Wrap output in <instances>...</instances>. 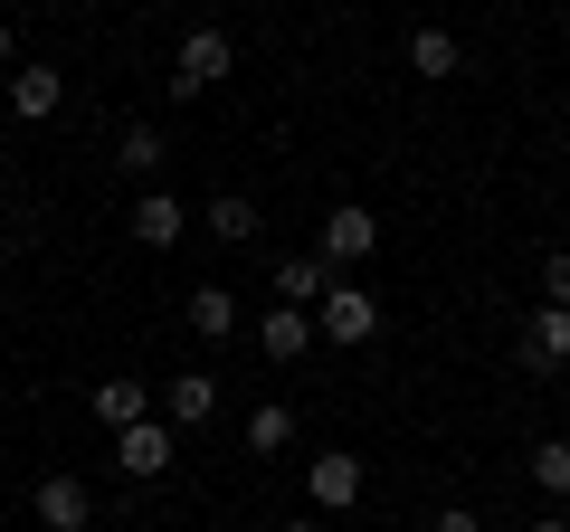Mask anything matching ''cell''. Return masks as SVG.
Wrapping results in <instances>:
<instances>
[{
	"instance_id": "obj_18",
	"label": "cell",
	"mask_w": 570,
	"mask_h": 532,
	"mask_svg": "<svg viewBox=\"0 0 570 532\" xmlns=\"http://www.w3.org/2000/svg\"><path fill=\"white\" fill-rule=\"evenodd\" d=\"M532 485H542L551 504L570 494V437H542V447H532Z\"/></svg>"
},
{
	"instance_id": "obj_13",
	"label": "cell",
	"mask_w": 570,
	"mask_h": 532,
	"mask_svg": "<svg viewBox=\"0 0 570 532\" xmlns=\"http://www.w3.org/2000/svg\"><path fill=\"white\" fill-rule=\"evenodd\" d=\"M276 295H285V305H324V295H333L324 257H276Z\"/></svg>"
},
{
	"instance_id": "obj_7",
	"label": "cell",
	"mask_w": 570,
	"mask_h": 532,
	"mask_svg": "<svg viewBox=\"0 0 570 532\" xmlns=\"http://www.w3.org/2000/svg\"><path fill=\"white\" fill-rule=\"evenodd\" d=\"M523 362H532V371H561V362H570V305H532V324H523Z\"/></svg>"
},
{
	"instance_id": "obj_10",
	"label": "cell",
	"mask_w": 570,
	"mask_h": 532,
	"mask_svg": "<svg viewBox=\"0 0 570 532\" xmlns=\"http://www.w3.org/2000/svg\"><path fill=\"white\" fill-rule=\"evenodd\" d=\"M209 410H219V381H209V371H181V381L163 390V418H171V428H200Z\"/></svg>"
},
{
	"instance_id": "obj_14",
	"label": "cell",
	"mask_w": 570,
	"mask_h": 532,
	"mask_svg": "<svg viewBox=\"0 0 570 532\" xmlns=\"http://www.w3.org/2000/svg\"><path fill=\"white\" fill-rule=\"evenodd\" d=\"M190 333L228 343V333H238V295H228V286H190Z\"/></svg>"
},
{
	"instance_id": "obj_24",
	"label": "cell",
	"mask_w": 570,
	"mask_h": 532,
	"mask_svg": "<svg viewBox=\"0 0 570 532\" xmlns=\"http://www.w3.org/2000/svg\"><path fill=\"white\" fill-rule=\"evenodd\" d=\"M532 532H570V523H561V513H542V523H532Z\"/></svg>"
},
{
	"instance_id": "obj_19",
	"label": "cell",
	"mask_w": 570,
	"mask_h": 532,
	"mask_svg": "<svg viewBox=\"0 0 570 532\" xmlns=\"http://www.w3.org/2000/svg\"><path fill=\"white\" fill-rule=\"evenodd\" d=\"M285 437H295V410H276V400H266V410H247V447H257V456H276Z\"/></svg>"
},
{
	"instance_id": "obj_12",
	"label": "cell",
	"mask_w": 570,
	"mask_h": 532,
	"mask_svg": "<svg viewBox=\"0 0 570 532\" xmlns=\"http://www.w3.org/2000/svg\"><path fill=\"white\" fill-rule=\"evenodd\" d=\"M96 418H105V428H142V418H153V390H142V381H96Z\"/></svg>"
},
{
	"instance_id": "obj_11",
	"label": "cell",
	"mask_w": 570,
	"mask_h": 532,
	"mask_svg": "<svg viewBox=\"0 0 570 532\" xmlns=\"http://www.w3.org/2000/svg\"><path fill=\"white\" fill-rule=\"evenodd\" d=\"M181 228H190V209L171 200V190H142V200H134V238H142V247H171Z\"/></svg>"
},
{
	"instance_id": "obj_16",
	"label": "cell",
	"mask_w": 570,
	"mask_h": 532,
	"mask_svg": "<svg viewBox=\"0 0 570 532\" xmlns=\"http://www.w3.org/2000/svg\"><path fill=\"white\" fill-rule=\"evenodd\" d=\"M209 238L247 247V238H257V200H238V190H219V200H209Z\"/></svg>"
},
{
	"instance_id": "obj_22",
	"label": "cell",
	"mask_w": 570,
	"mask_h": 532,
	"mask_svg": "<svg viewBox=\"0 0 570 532\" xmlns=\"http://www.w3.org/2000/svg\"><path fill=\"white\" fill-rule=\"evenodd\" d=\"M10 58H20V39H10V20H0V67H10Z\"/></svg>"
},
{
	"instance_id": "obj_23",
	"label": "cell",
	"mask_w": 570,
	"mask_h": 532,
	"mask_svg": "<svg viewBox=\"0 0 570 532\" xmlns=\"http://www.w3.org/2000/svg\"><path fill=\"white\" fill-rule=\"evenodd\" d=\"M276 532H324V513H305V523H276Z\"/></svg>"
},
{
	"instance_id": "obj_21",
	"label": "cell",
	"mask_w": 570,
	"mask_h": 532,
	"mask_svg": "<svg viewBox=\"0 0 570 532\" xmlns=\"http://www.w3.org/2000/svg\"><path fill=\"white\" fill-rule=\"evenodd\" d=\"M428 532H475V513H466V504H448V513H438Z\"/></svg>"
},
{
	"instance_id": "obj_6",
	"label": "cell",
	"mask_w": 570,
	"mask_h": 532,
	"mask_svg": "<svg viewBox=\"0 0 570 532\" xmlns=\"http://www.w3.org/2000/svg\"><path fill=\"white\" fill-rule=\"evenodd\" d=\"M39 523H48V532H86V523H96L86 475H48V485H39Z\"/></svg>"
},
{
	"instance_id": "obj_17",
	"label": "cell",
	"mask_w": 570,
	"mask_h": 532,
	"mask_svg": "<svg viewBox=\"0 0 570 532\" xmlns=\"http://www.w3.org/2000/svg\"><path fill=\"white\" fill-rule=\"evenodd\" d=\"M115 162L134 171V181H153V171H163V134H153V124H124V144H115Z\"/></svg>"
},
{
	"instance_id": "obj_2",
	"label": "cell",
	"mask_w": 570,
	"mask_h": 532,
	"mask_svg": "<svg viewBox=\"0 0 570 532\" xmlns=\"http://www.w3.org/2000/svg\"><path fill=\"white\" fill-rule=\"evenodd\" d=\"M314 324H324V343L352 352V343H371V333H381V295H371V286H333Z\"/></svg>"
},
{
	"instance_id": "obj_20",
	"label": "cell",
	"mask_w": 570,
	"mask_h": 532,
	"mask_svg": "<svg viewBox=\"0 0 570 532\" xmlns=\"http://www.w3.org/2000/svg\"><path fill=\"white\" fill-rule=\"evenodd\" d=\"M542 305H570V247H551V257H542Z\"/></svg>"
},
{
	"instance_id": "obj_5",
	"label": "cell",
	"mask_w": 570,
	"mask_h": 532,
	"mask_svg": "<svg viewBox=\"0 0 570 532\" xmlns=\"http://www.w3.org/2000/svg\"><path fill=\"white\" fill-rule=\"evenodd\" d=\"M115 466L153 485V475L171 466V418H142V428H124V437H115Z\"/></svg>"
},
{
	"instance_id": "obj_8",
	"label": "cell",
	"mask_w": 570,
	"mask_h": 532,
	"mask_svg": "<svg viewBox=\"0 0 570 532\" xmlns=\"http://www.w3.org/2000/svg\"><path fill=\"white\" fill-rule=\"evenodd\" d=\"M257 352H266V362H305V352H314V314L305 305H276L257 324Z\"/></svg>"
},
{
	"instance_id": "obj_3",
	"label": "cell",
	"mask_w": 570,
	"mask_h": 532,
	"mask_svg": "<svg viewBox=\"0 0 570 532\" xmlns=\"http://www.w3.org/2000/svg\"><path fill=\"white\" fill-rule=\"evenodd\" d=\"M371 247H381V219H371L362 200H343V209L324 219V247H314V257H324V266H352V257H371Z\"/></svg>"
},
{
	"instance_id": "obj_9",
	"label": "cell",
	"mask_w": 570,
	"mask_h": 532,
	"mask_svg": "<svg viewBox=\"0 0 570 532\" xmlns=\"http://www.w3.org/2000/svg\"><path fill=\"white\" fill-rule=\"evenodd\" d=\"M58 105H67V77H58V67H20V77H10V115H20V124H48Z\"/></svg>"
},
{
	"instance_id": "obj_1",
	"label": "cell",
	"mask_w": 570,
	"mask_h": 532,
	"mask_svg": "<svg viewBox=\"0 0 570 532\" xmlns=\"http://www.w3.org/2000/svg\"><path fill=\"white\" fill-rule=\"evenodd\" d=\"M228 67H238V39H228V29H190L181 58H171V96H209Z\"/></svg>"
},
{
	"instance_id": "obj_4",
	"label": "cell",
	"mask_w": 570,
	"mask_h": 532,
	"mask_svg": "<svg viewBox=\"0 0 570 532\" xmlns=\"http://www.w3.org/2000/svg\"><path fill=\"white\" fill-rule=\"evenodd\" d=\"M305 494H314V513H352V504H362V456H314Z\"/></svg>"
},
{
	"instance_id": "obj_15",
	"label": "cell",
	"mask_w": 570,
	"mask_h": 532,
	"mask_svg": "<svg viewBox=\"0 0 570 532\" xmlns=\"http://www.w3.org/2000/svg\"><path fill=\"white\" fill-rule=\"evenodd\" d=\"M456 67H466V48H456L448 29H419V39H409V77H456Z\"/></svg>"
}]
</instances>
